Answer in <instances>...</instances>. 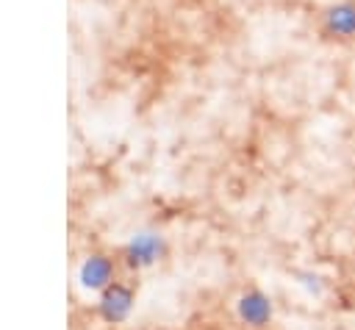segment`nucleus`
I'll return each mask as SVG.
<instances>
[{"label":"nucleus","mask_w":355,"mask_h":330,"mask_svg":"<svg viewBox=\"0 0 355 330\" xmlns=\"http://www.w3.org/2000/svg\"><path fill=\"white\" fill-rule=\"evenodd\" d=\"M164 238L158 233H139L128 247H125V261L128 266L133 269H141V266H150L155 263L161 255H164Z\"/></svg>","instance_id":"f257e3e1"},{"label":"nucleus","mask_w":355,"mask_h":330,"mask_svg":"<svg viewBox=\"0 0 355 330\" xmlns=\"http://www.w3.org/2000/svg\"><path fill=\"white\" fill-rule=\"evenodd\" d=\"M133 308V291L125 283H111L105 286L103 297H100V313L108 322H122Z\"/></svg>","instance_id":"f03ea898"},{"label":"nucleus","mask_w":355,"mask_h":330,"mask_svg":"<svg viewBox=\"0 0 355 330\" xmlns=\"http://www.w3.org/2000/svg\"><path fill=\"white\" fill-rule=\"evenodd\" d=\"M239 316H241V322H247L252 327H263L272 319V299L263 291L252 288L239 299Z\"/></svg>","instance_id":"7ed1b4c3"},{"label":"nucleus","mask_w":355,"mask_h":330,"mask_svg":"<svg viewBox=\"0 0 355 330\" xmlns=\"http://www.w3.org/2000/svg\"><path fill=\"white\" fill-rule=\"evenodd\" d=\"M111 277H114V263L105 255L89 258L80 269V280L86 288H105V286H111Z\"/></svg>","instance_id":"20e7f679"}]
</instances>
